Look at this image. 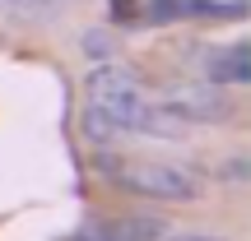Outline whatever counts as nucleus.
<instances>
[{"mask_svg":"<svg viewBox=\"0 0 251 241\" xmlns=\"http://www.w3.org/2000/svg\"><path fill=\"white\" fill-rule=\"evenodd\" d=\"M117 181L135 195H149V199H168V204H191L200 199V176L177 162H158V158H130V162H117Z\"/></svg>","mask_w":251,"mask_h":241,"instance_id":"nucleus-1","label":"nucleus"},{"mask_svg":"<svg viewBox=\"0 0 251 241\" xmlns=\"http://www.w3.org/2000/svg\"><path fill=\"white\" fill-rule=\"evenodd\" d=\"M158 107L177 121H196V125H214V121H228L233 102L224 98V84H168L158 93Z\"/></svg>","mask_w":251,"mask_h":241,"instance_id":"nucleus-2","label":"nucleus"},{"mask_svg":"<svg viewBox=\"0 0 251 241\" xmlns=\"http://www.w3.org/2000/svg\"><path fill=\"white\" fill-rule=\"evenodd\" d=\"M205 79L209 84H251V46L233 42L205 56Z\"/></svg>","mask_w":251,"mask_h":241,"instance_id":"nucleus-3","label":"nucleus"},{"mask_svg":"<svg viewBox=\"0 0 251 241\" xmlns=\"http://www.w3.org/2000/svg\"><path fill=\"white\" fill-rule=\"evenodd\" d=\"M247 0H181V14L191 19H247Z\"/></svg>","mask_w":251,"mask_h":241,"instance_id":"nucleus-4","label":"nucleus"},{"mask_svg":"<svg viewBox=\"0 0 251 241\" xmlns=\"http://www.w3.org/2000/svg\"><path fill=\"white\" fill-rule=\"evenodd\" d=\"M107 232L117 241H158L163 223L158 218H121V223H107Z\"/></svg>","mask_w":251,"mask_h":241,"instance_id":"nucleus-5","label":"nucleus"},{"mask_svg":"<svg viewBox=\"0 0 251 241\" xmlns=\"http://www.w3.org/2000/svg\"><path fill=\"white\" fill-rule=\"evenodd\" d=\"M84 130H89V139H93V144H102V139H112V134H117V125L102 116V111H93V107H89V111H84Z\"/></svg>","mask_w":251,"mask_h":241,"instance_id":"nucleus-6","label":"nucleus"},{"mask_svg":"<svg viewBox=\"0 0 251 241\" xmlns=\"http://www.w3.org/2000/svg\"><path fill=\"white\" fill-rule=\"evenodd\" d=\"M84 51H89L93 61H98V56H102V61H107V56H112V37L93 28V33H84Z\"/></svg>","mask_w":251,"mask_h":241,"instance_id":"nucleus-7","label":"nucleus"},{"mask_svg":"<svg viewBox=\"0 0 251 241\" xmlns=\"http://www.w3.org/2000/svg\"><path fill=\"white\" fill-rule=\"evenodd\" d=\"M149 19H153V23L181 19V0H149Z\"/></svg>","mask_w":251,"mask_h":241,"instance_id":"nucleus-8","label":"nucleus"},{"mask_svg":"<svg viewBox=\"0 0 251 241\" xmlns=\"http://www.w3.org/2000/svg\"><path fill=\"white\" fill-rule=\"evenodd\" d=\"M158 241H224V237H205V232H168V227H163Z\"/></svg>","mask_w":251,"mask_h":241,"instance_id":"nucleus-9","label":"nucleus"},{"mask_svg":"<svg viewBox=\"0 0 251 241\" xmlns=\"http://www.w3.org/2000/svg\"><path fill=\"white\" fill-rule=\"evenodd\" d=\"M70 241H117L107 232V227H93V232H79V237H70Z\"/></svg>","mask_w":251,"mask_h":241,"instance_id":"nucleus-10","label":"nucleus"},{"mask_svg":"<svg viewBox=\"0 0 251 241\" xmlns=\"http://www.w3.org/2000/svg\"><path fill=\"white\" fill-rule=\"evenodd\" d=\"M0 5H19V9H51V0H0Z\"/></svg>","mask_w":251,"mask_h":241,"instance_id":"nucleus-11","label":"nucleus"}]
</instances>
